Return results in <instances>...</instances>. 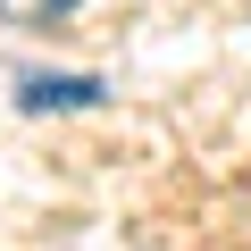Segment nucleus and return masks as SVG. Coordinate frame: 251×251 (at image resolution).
<instances>
[{
    "instance_id": "f257e3e1",
    "label": "nucleus",
    "mask_w": 251,
    "mask_h": 251,
    "mask_svg": "<svg viewBox=\"0 0 251 251\" xmlns=\"http://www.w3.org/2000/svg\"><path fill=\"white\" fill-rule=\"evenodd\" d=\"M17 100L25 109H92L100 84L92 75H17Z\"/></svg>"
},
{
    "instance_id": "f03ea898",
    "label": "nucleus",
    "mask_w": 251,
    "mask_h": 251,
    "mask_svg": "<svg viewBox=\"0 0 251 251\" xmlns=\"http://www.w3.org/2000/svg\"><path fill=\"white\" fill-rule=\"evenodd\" d=\"M75 9H84V0H0V25H59Z\"/></svg>"
}]
</instances>
